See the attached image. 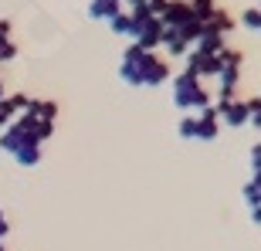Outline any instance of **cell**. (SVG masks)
<instances>
[{
  "instance_id": "7c38bea8",
  "label": "cell",
  "mask_w": 261,
  "mask_h": 251,
  "mask_svg": "<svg viewBox=\"0 0 261 251\" xmlns=\"http://www.w3.org/2000/svg\"><path fill=\"white\" fill-rule=\"evenodd\" d=\"M109 31H112V34H129V31H133V14H122V10H119L116 17H109Z\"/></svg>"
},
{
  "instance_id": "603a6c76",
  "label": "cell",
  "mask_w": 261,
  "mask_h": 251,
  "mask_svg": "<svg viewBox=\"0 0 261 251\" xmlns=\"http://www.w3.org/2000/svg\"><path fill=\"white\" fill-rule=\"evenodd\" d=\"M251 184L258 187V193H261V173H254V177H251Z\"/></svg>"
},
{
  "instance_id": "ba28073f",
  "label": "cell",
  "mask_w": 261,
  "mask_h": 251,
  "mask_svg": "<svg viewBox=\"0 0 261 251\" xmlns=\"http://www.w3.org/2000/svg\"><path fill=\"white\" fill-rule=\"evenodd\" d=\"M163 82H170V61H166L163 55H153L149 65H146L143 85H163Z\"/></svg>"
},
{
  "instance_id": "ac0fdd59",
  "label": "cell",
  "mask_w": 261,
  "mask_h": 251,
  "mask_svg": "<svg viewBox=\"0 0 261 251\" xmlns=\"http://www.w3.org/2000/svg\"><path fill=\"white\" fill-rule=\"evenodd\" d=\"M244 200L251 204V207H258V204H261V193H258V187H254V184H244Z\"/></svg>"
},
{
  "instance_id": "52a82bcc",
  "label": "cell",
  "mask_w": 261,
  "mask_h": 251,
  "mask_svg": "<svg viewBox=\"0 0 261 251\" xmlns=\"http://www.w3.org/2000/svg\"><path fill=\"white\" fill-rule=\"evenodd\" d=\"M160 44L166 48V55H173V58H184L187 51H190V41L184 38V31L180 28H163V38Z\"/></svg>"
},
{
  "instance_id": "9c48e42d",
  "label": "cell",
  "mask_w": 261,
  "mask_h": 251,
  "mask_svg": "<svg viewBox=\"0 0 261 251\" xmlns=\"http://www.w3.org/2000/svg\"><path fill=\"white\" fill-rule=\"evenodd\" d=\"M24 112L34 116V119H44V122H55L58 119V102L55 98H31Z\"/></svg>"
},
{
  "instance_id": "2e32d148",
  "label": "cell",
  "mask_w": 261,
  "mask_h": 251,
  "mask_svg": "<svg viewBox=\"0 0 261 251\" xmlns=\"http://www.w3.org/2000/svg\"><path fill=\"white\" fill-rule=\"evenodd\" d=\"M17 58V44H14V38L0 41V65H7V61Z\"/></svg>"
},
{
  "instance_id": "ffe728a7",
  "label": "cell",
  "mask_w": 261,
  "mask_h": 251,
  "mask_svg": "<svg viewBox=\"0 0 261 251\" xmlns=\"http://www.w3.org/2000/svg\"><path fill=\"white\" fill-rule=\"evenodd\" d=\"M7 231H10V221H7V214L0 211V238H7Z\"/></svg>"
},
{
  "instance_id": "cb8c5ba5",
  "label": "cell",
  "mask_w": 261,
  "mask_h": 251,
  "mask_svg": "<svg viewBox=\"0 0 261 251\" xmlns=\"http://www.w3.org/2000/svg\"><path fill=\"white\" fill-rule=\"evenodd\" d=\"M4 95H7V92H4V82H0V98H4Z\"/></svg>"
},
{
  "instance_id": "5bb4252c",
  "label": "cell",
  "mask_w": 261,
  "mask_h": 251,
  "mask_svg": "<svg viewBox=\"0 0 261 251\" xmlns=\"http://www.w3.org/2000/svg\"><path fill=\"white\" fill-rule=\"evenodd\" d=\"M133 10H146V14H160V7H163L166 0H126Z\"/></svg>"
},
{
  "instance_id": "7402d4cb",
  "label": "cell",
  "mask_w": 261,
  "mask_h": 251,
  "mask_svg": "<svg viewBox=\"0 0 261 251\" xmlns=\"http://www.w3.org/2000/svg\"><path fill=\"white\" fill-rule=\"evenodd\" d=\"M251 221L261 224V204H258V207H251Z\"/></svg>"
},
{
  "instance_id": "d6986e66",
  "label": "cell",
  "mask_w": 261,
  "mask_h": 251,
  "mask_svg": "<svg viewBox=\"0 0 261 251\" xmlns=\"http://www.w3.org/2000/svg\"><path fill=\"white\" fill-rule=\"evenodd\" d=\"M251 170H254V173H261V143L251 146Z\"/></svg>"
},
{
  "instance_id": "6da1fadb",
  "label": "cell",
  "mask_w": 261,
  "mask_h": 251,
  "mask_svg": "<svg viewBox=\"0 0 261 251\" xmlns=\"http://www.w3.org/2000/svg\"><path fill=\"white\" fill-rule=\"evenodd\" d=\"M173 102H176V109L200 112L203 106H211V95L203 92L200 78L190 75V71H184V75H176V78H173Z\"/></svg>"
},
{
  "instance_id": "e0dca14e",
  "label": "cell",
  "mask_w": 261,
  "mask_h": 251,
  "mask_svg": "<svg viewBox=\"0 0 261 251\" xmlns=\"http://www.w3.org/2000/svg\"><path fill=\"white\" fill-rule=\"evenodd\" d=\"M180 136H184V139H197V119L194 116L180 119Z\"/></svg>"
},
{
  "instance_id": "8fae6325",
  "label": "cell",
  "mask_w": 261,
  "mask_h": 251,
  "mask_svg": "<svg viewBox=\"0 0 261 251\" xmlns=\"http://www.w3.org/2000/svg\"><path fill=\"white\" fill-rule=\"evenodd\" d=\"M14 163H17V166H38L41 163V146L38 143L20 146L17 153H14Z\"/></svg>"
},
{
  "instance_id": "3957f363",
  "label": "cell",
  "mask_w": 261,
  "mask_h": 251,
  "mask_svg": "<svg viewBox=\"0 0 261 251\" xmlns=\"http://www.w3.org/2000/svg\"><path fill=\"white\" fill-rule=\"evenodd\" d=\"M153 55L156 51H146V48H139V44H129L126 55H122V61H119V78H122L126 85H143L146 65H149Z\"/></svg>"
},
{
  "instance_id": "7a4b0ae2",
  "label": "cell",
  "mask_w": 261,
  "mask_h": 251,
  "mask_svg": "<svg viewBox=\"0 0 261 251\" xmlns=\"http://www.w3.org/2000/svg\"><path fill=\"white\" fill-rule=\"evenodd\" d=\"M129 38H133V44H139V48H146V51H153V48H160L163 24H160V17H156V14L133 10V31H129Z\"/></svg>"
},
{
  "instance_id": "4fadbf2b",
  "label": "cell",
  "mask_w": 261,
  "mask_h": 251,
  "mask_svg": "<svg viewBox=\"0 0 261 251\" xmlns=\"http://www.w3.org/2000/svg\"><path fill=\"white\" fill-rule=\"evenodd\" d=\"M244 109H248V126L261 129V95L248 98V102H244Z\"/></svg>"
},
{
  "instance_id": "9a60e30c",
  "label": "cell",
  "mask_w": 261,
  "mask_h": 251,
  "mask_svg": "<svg viewBox=\"0 0 261 251\" xmlns=\"http://www.w3.org/2000/svg\"><path fill=\"white\" fill-rule=\"evenodd\" d=\"M244 28L254 31V34H261V10L258 7H248V10H244Z\"/></svg>"
},
{
  "instance_id": "44dd1931",
  "label": "cell",
  "mask_w": 261,
  "mask_h": 251,
  "mask_svg": "<svg viewBox=\"0 0 261 251\" xmlns=\"http://www.w3.org/2000/svg\"><path fill=\"white\" fill-rule=\"evenodd\" d=\"M10 38V20H0V41Z\"/></svg>"
},
{
  "instance_id": "d4e9b609",
  "label": "cell",
  "mask_w": 261,
  "mask_h": 251,
  "mask_svg": "<svg viewBox=\"0 0 261 251\" xmlns=\"http://www.w3.org/2000/svg\"><path fill=\"white\" fill-rule=\"evenodd\" d=\"M0 251H7V248H4V238H0Z\"/></svg>"
},
{
  "instance_id": "30bf717a",
  "label": "cell",
  "mask_w": 261,
  "mask_h": 251,
  "mask_svg": "<svg viewBox=\"0 0 261 251\" xmlns=\"http://www.w3.org/2000/svg\"><path fill=\"white\" fill-rule=\"evenodd\" d=\"M119 10H122V0H92V4H88V14H92L95 20L116 17Z\"/></svg>"
},
{
  "instance_id": "277c9868",
  "label": "cell",
  "mask_w": 261,
  "mask_h": 251,
  "mask_svg": "<svg viewBox=\"0 0 261 251\" xmlns=\"http://www.w3.org/2000/svg\"><path fill=\"white\" fill-rule=\"evenodd\" d=\"M28 143H34V139L28 136V129H24V122H20V119H14L10 126H4V129H0V149H4V153L14 156L20 146H28Z\"/></svg>"
},
{
  "instance_id": "8992f818",
  "label": "cell",
  "mask_w": 261,
  "mask_h": 251,
  "mask_svg": "<svg viewBox=\"0 0 261 251\" xmlns=\"http://www.w3.org/2000/svg\"><path fill=\"white\" fill-rule=\"evenodd\" d=\"M194 119H197V139H203V143L217 139V133H221V119H217V109H214V106H203Z\"/></svg>"
},
{
  "instance_id": "5b68a950",
  "label": "cell",
  "mask_w": 261,
  "mask_h": 251,
  "mask_svg": "<svg viewBox=\"0 0 261 251\" xmlns=\"http://www.w3.org/2000/svg\"><path fill=\"white\" fill-rule=\"evenodd\" d=\"M217 119L221 122H227V126H248V109H244V102L241 98H217Z\"/></svg>"
},
{
  "instance_id": "484cf974",
  "label": "cell",
  "mask_w": 261,
  "mask_h": 251,
  "mask_svg": "<svg viewBox=\"0 0 261 251\" xmlns=\"http://www.w3.org/2000/svg\"><path fill=\"white\" fill-rule=\"evenodd\" d=\"M258 10H261V4H258Z\"/></svg>"
}]
</instances>
